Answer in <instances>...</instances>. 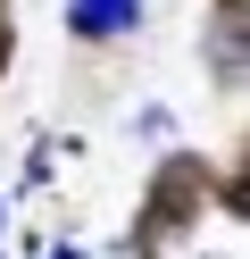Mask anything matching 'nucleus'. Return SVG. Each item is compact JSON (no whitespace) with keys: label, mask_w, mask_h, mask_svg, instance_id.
<instances>
[{"label":"nucleus","mask_w":250,"mask_h":259,"mask_svg":"<svg viewBox=\"0 0 250 259\" xmlns=\"http://www.w3.org/2000/svg\"><path fill=\"white\" fill-rule=\"evenodd\" d=\"M209 192H217L209 159H192V151H167L159 167H150V184H142V218H133V234H125V259H167V251H175V242L200 226Z\"/></svg>","instance_id":"obj_1"},{"label":"nucleus","mask_w":250,"mask_h":259,"mask_svg":"<svg viewBox=\"0 0 250 259\" xmlns=\"http://www.w3.org/2000/svg\"><path fill=\"white\" fill-rule=\"evenodd\" d=\"M200 59H209L217 84H250V0H209Z\"/></svg>","instance_id":"obj_2"},{"label":"nucleus","mask_w":250,"mask_h":259,"mask_svg":"<svg viewBox=\"0 0 250 259\" xmlns=\"http://www.w3.org/2000/svg\"><path fill=\"white\" fill-rule=\"evenodd\" d=\"M142 25V0H67V34L75 42H117Z\"/></svg>","instance_id":"obj_3"},{"label":"nucleus","mask_w":250,"mask_h":259,"mask_svg":"<svg viewBox=\"0 0 250 259\" xmlns=\"http://www.w3.org/2000/svg\"><path fill=\"white\" fill-rule=\"evenodd\" d=\"M217 209L250 226V134L233 142V159H225V176H217Z\"/></svg>","instance_id":"obj_4"},{"label":"nucleus","mask_w":250,"mask_h":259,"mask_svg":"<svg viewBox=\"0 0 250 259\" xmlns=\"http://www.w3.org/2000/svg\"><path fill=\"white\" fill-rule=\"evenodd\" d=\"M9 51H17V9L0 0V75H9Z\"/></svg>","instance_id":"obj_5"},{"label":"nucleus","mask_w":250,"mask_h":259,"mask_svg":"<svg viewBox=\"0 0 250 259\" xmlns=\"http://www.w3.org/2000/svg\"><path fill=\"white\" fill-rule=\"evenodd\" d=\"M50 259H83V251H50Z\"/></svg>","instance_id":"obj_6"}]
</instances>
